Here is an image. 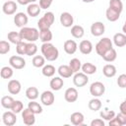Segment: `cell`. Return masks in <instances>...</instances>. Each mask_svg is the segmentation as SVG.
Listing matches in <instances>:
<instances>
[{"instance_id":"6da1fadb","label":"cell","mask_w":126,"mask_h":126,"mask_svg":"<svg viewBox=\"0 0 126 126\" xmlns=\"http://www.w3.org/2000/svg\"><path fill=\"white\" fill-rule=\"evenodd\" d=\"M41 53L47 61H55L59 56L58 49L51 42H44L41 45Z\"/></svg>"},{"instance_id":"7a4b0ae2","label":"cell","mask_w":126,"mask_h":126,"mask_svg":"<svg viewBox=\"0 0 126 126\" xmlns=\"http://www.w3.org/2000/svg\"><path fill=\"white\" fill-rule=\"evenodd\" d=\"M20 34L23 39L28 40L29 42H34L39 38V32L35 28L23 27L20 30Z\"/></svg>"},{"instance_id":"3957f363","label":"cell","mask_w":126,"mask_h":126,"mask_svg":"<svg viewBox=\"0 0 126 126\" xmlns=\"http://www.w3.org/2000/svg\"><path fill=\"white\" fill-rule=\"evenodd\" d=\"M54 23V14L52 12H46L37 22V27L39 30L50 29L52 24Z\"/></svg>"},{"instance_id":"277c9868","label":"cell","mask_w":126,"mask_h":126,"mask_svg":"<svg viewBox=\"0 0 126 126\" xmlns=\"http://www.w3.org/2000/svg\"><path fill=\"white\" fill-rule=\"evenodd\" d=\"M110 48H112V41L108 37H102L95 44V51L99 56H102Z\"/></svg>"},{"instance_id":"5b68a950","label":"cell","mask_w":126,"mask_h":126,"mask_svg":"<svg viewBox=\"0 0 126 126\" xmlns=\"http://www.w3.org/2000/svg\"><path fill=\"white\" fill-rule=\"evenodd\" d=\"M105 92V87L101 82H94L90 86V93L94 97L101 96Z\"/></svg>"},{"instance_id":"8992f818","label":"cell","mask_w":126,"mask_h":126,"mask_svg":"<svg viewBox=\"0 0 126 126\" xmlns=\"http://www.w3.org/2000/svg\"><path fill=\"white\" fill-rule=\"evenodd\" d=\"M34 113L28 107L23 109L22 111V118H23V122L24 124L28 125V126H32L35 123V117H34Z\"/></svg>"},{"instance_id":"52a82bcc","label":"cell","mask_w":126,"mask_h":126,"mask_svg":"<svg viewBox=\"0 0 126 126\" xmlns=\"http://www.w3.org/2000/svg\"><path fill=\"white\" fill-rule=\"evenodd\" d=\"M89 82V78H88V75L85 74L84 72H78V73H75L74 77H73V83L76 87H79V88H82L84 86H86Z\"/></svg>"},{"instance_id":"ba28073f","label":"cell","mask_w":126,"mask_h":126,"mask_svg":"<svg viewBox=\"0 0 126 126\" xmlns=\"http://www.w3.org/2000/svg\"><path fill=\"white\" fill-rule=\"evenodd\" d=\"M9 64H10V66L12 68L17 69V70H20V69H23L26 66V60L22 56L13 55L9 59Z\"/></svg>"},{"instance_id":"9c48e42d","label":"cell","mask_w":126,"mask_h":126,"mask_svg":"<svg viewBox=\"0 0 126 126\" xmlns=\"http://www.w3.org/2000/svg\"><path fill=\"white\" fill-rule=\"evenodd\" d=\"M54 100H55V96L51 91H44L40 94V101L45 106L52 105L54 103Z\"/></svg>"},{"instance_id":"30bf717a","label":"cell","mask_w":126,"mask_h":126,"mask_svg":"<svg viewBox=\"0 0 126 126\" xmlns=\"http://www.w3.org/2000/svg\"><path fill=\"white\" fill-rule=\"evenodd\" d=\"M2 120H3V123H4L6 126H13V125L17 122L16 113L13 112L12 110H11V111H6V112H4L3 115H2Z\"/></svg>"},{"instance_id":"8fae6325","label":"cell","mask_w":126,"mask_h":126,"mask_svg":"<svg viewBox=\"0 0 126 126\" xmlns=\"http://www.w3.org/2000/svg\"><path fill=\"white\" fill-rule=\"evenodd\" d=\"M17 9H18V6H17L16 2H14L12 0L6 1L3 4V6H2V11L6 15H13V14H15Z\"/></svg>"},{"instance_id":"7c38bea8","label":"cell","mask_w":126,"mask_h":126,"mask_svg":"<svg viewBox=\"0 0 126 126\" xmlns=\"http://www.w3.org/2000/svg\"><path fill=\"white\" fill-rule=\"evenodd\" d=\"M105 27L101 22H94L91 26V32L94 36H100L104 33Z\"/></svg>"},{"instance_id":"4fadbf2b","label":"cell","mask_w":126,"mask_h":126,"mask_svg":"<svg viewBox=\"0 0 126 126\" xmlns=\"http://www.w3.org/2000/svg\"><path fill=\"white\" fill-rule=\"evenodd\" d=\"M28 16L23 12H19L14 16V24L19 28L25 27L28 24Z\"/></svg>"},{"instance_id":"5bb4252c","label":"cell","mask_w":126,"mask_h":126,"mask_svg":"<svg viewBox=\"0 0 126 126\" xmlns=\"http://www.w3.org/2000/svg\"><path fill=\"white\" fill-rule=\"evenodd\" d=\"M74 23V18L73 16L68 13V12H63L60 15V24L65 27V28H70L71 26H73Z\"/></svg>"},{"instance_id":"9a60e30c","label":"cell","mask_w":126,"mask_h":126,"mask_svg":"<svg viewBox=\"0 0 126 126\" xmlns=\"http://www.w3.org/2000/svg\"><path fill=\"white\" fill-rule=\"evenodd\" d=\"M78 96H79L78 91L75 88H68L65 91L64 97H65V100L68 102H75L78 99Z\"/></svg>"},{"instance_id":"2e32d148","label":"cell","mask_w":126,"mask_h":126,"mask_svg":"<svg viewBox=\"0 0 126 126\" xmlns=\"http://www.w3.org/2000/svg\"><path fill=\"white\" fill-rule=\"evenodd\" d=\"M63 48H64V51L67 53V54H74L76 51H77V48H78V45H77V42L73 39H68L64 42V45H63Z\"/></svg>"},{"instance_id":"e0dca14e","label":"cell","mask_w":126,"mask_h":126,"mask_svg":"<svg viewBox=\"0 0 126 126\" xmlns=\"http://www.w3.org/2000/svg\"><path fill=\"white\" fill-rule=\"evenodd\" d=\"M22 86L18 80H10L8 83V91L11 94H18L21 92Z\"/></svg>"},{"instance_id":"ac0fdd59","label":"cell","mask_w":126,"mask_h":126,"mask_svg":"<svg viewBox=\"0 0 126 126\" xmlns=\"http://www.w3.org/2000/svg\"><path fill=\"white\" fill-rule=\"evenodd\" d=\"M79 49H80L82 54H85V55L90 54L93 51V43L88 39H84L80 42Z\"/></svg>"},{"instance_id":"d6986e66","label":"cell","mask_w":126,"mask_h":126,"mask_svg":"<svg viewBox=\"0 0 126 126\" xmlns=\"http://www.w3.org/2000/svg\"><path fill=\"white\" fill-rule=\"evenodd\" d=\"M70 120H71V123L75 126H80V125H83L84 124V120H85V117H84V114L82 112H74L71 114L70 116Z\"/></svg>"},{"instance_id":"ffe728a7","label":"cell","mask_w":126,"mask_h":126,"mask_svg":"<svg viewBox=\"0 0 126 126\" xmlns=\"http://www.w3.org/2000/svg\"><path fill=\"white\" fill-rule=\"evenodd\" d=\"M57 72L59 74V76L61 78H70L74 72L72 71V69L70 68L69 65H61L59 66V68L57 69Z\"/></svg>"},{"instance_id":"44dd1931","label":"cell","mask_w":126,"mask_h":126,"mask_svg":"<svg viewBox=\"0 0 126 126\" xmlns=\"http://www.w3.org/2000/svg\"><path fill=\"white\" fill-rule=\"evenodd\" d=\"M113 43L117 47H122L126 45V34L122 32H117L113 35Z\"/></svg>"},{"instance_id":"7402d4cb","label":"cell","mask_w":126,"mask_h":126,"mask_svg":"<svg viewBox=\"0 0 126 126\" xmlns=\"http://www.w3.org/2000/svg\"><path fill=\"white\" fill-rule=\"evenodd\" d=\"M64 85V81L61 77H54L53 79L50 80V83H49V86L51 88L52 91H59L62 89Z\"/></svg>"},{"instance_id":"603a6c76","label":"cell","mask_w":126,"mask_h":126,"mask_svg":"<svg viewBox=\"0 0 126 126\" xmlns=\"http://www.w3.org/2000/svg\"><path fill=\"white\" fill-rule=\"evenodd\" d=\"M40 10H41V7L39 5H37V4H35V3H31L27 7V13L31 17L38 16L39 13H40Z\"/></svg>"},{"instance_id":"cb8c5ba5","label":"cell","mask_w":126,"mask_h":126,"mask_svg":"<svg viewBox=\"0 0 126 126\" xmlns=\"http://www.w3.org/2000/svg\"><path fill=\"white\" fill-rule=\"evenodd\" d=\"M39 39L44 42H50L52 39V32L49 29L39 30Z\"/></svg>"},{"instance_id":"d4e9b609","label":"cell","mask_w":126,"mask_h":126,"mask_svg":"<svg viewBox=\"0 0 126 126\" xmlns=\"http://www.w3.org/2000/svg\"><path fill=\"white\" fill-rule=\"evenodd\" d=\"M102 73L107 78H112L116 75V67L112 64H106L103 66Z\"/></svg>"},{"instance_id":"484cf974","label":"cell","mask_w":126,"mask_h":126,"mask_svg":"<svg viewBox=\"0 0 126 126\" xmlns=\"http://www.w3.org/2000/svg\"><path fill=\"white\" fill-rule=\"evenodd\" d=\"M71 34L75 37V38H81L84 36L85 34V31H84V28L82 26H79V25H75L71 28Z\"/></svg>"},{"instance_id":"4316f807","label":"cell","mask_w":126,"mask_h":126,"mask_svg":"<svg viewBox=\"0 0 126 126\" xmlns=\"http://www.w3.org/2000/svg\"><path fill=\"white\" fill-rule=\"evenodd\" d=\"M7 38L11 43H14V44H18L21 41H23V38L20 32H10L7 34Z\"/></svg>"},{"instance_id":"83f0119b","label":"cell","mask_w":126,"mask_h":126,"mask_svg":"<svg viewBox=\"0 0 126 126\" xmlns=\"http://www.w3.org/2000/svg\"><path fill=\"white\" fill-rule=\"evenodd\" d=\"M101 57H102L103 60L106 61V62H113V61L116 59V57H117L116 50L112 47V48H110L109 50H107Z\"/></svg>"},{"instance_id":"f1b7e54d","label":"cell","mask_w":126,"mask_h":126,"mask_svg":"<svg viewBox=\"0 0 126 126\" xmlns=\"http://www.w3.org/2000/svg\"><path fill=\"white\" fill-rule=\"evenodd\" d=\"M38 94H39L38 90L35 87H30L26 91V96L30 100H35L38 97Z\"/></svg>"},{"instance_id":"f546056e","label":"cell","mask_w":126,"mask_h":126,"mask_svg":"<svg viewBox=\"0 0 126 126\" xmlns=\"http://www.w3.org/2000/svg\"><path fill=\"white\" fill-rule=\"evenodd\" d=\"M105 16H106V19H107L108 21H110V22H115V21H117V20L119 19L120 13H118V12H116V11H114L113 9H111V8L108 7V8L106 9Z\"/></svg>"},{"instance_id":"4dcf8cb0","label":"cell","mask_w":126,"mask_h":126,"mask_svg":"<svg viewBox=\"0 0 126 126\" xmlns=\"http://www.w3.org/2000/svg\"><path fill=\"white\" fill-rule=\"evenodd\" d=\"M82 71L87 75H93L96 72V66L90 62H87L82 65Z\"/></svg>"},{"instance_id":"1f68e13d","label":"cell","mask_w":126,"mask_h":126,"mask_svg":"<svg viewBox=\"0 0 126 126\" xmlns=\"http://www.w3.org/2000/svg\"><path fill=\"white\" fill-rule=\"evenodd\" d=\"M89 108L93 111H97L101 108V101L99 98L97 97H94V98H92L90 101H89V104H88Z\"/></svg>"},{"instance_id":"d6a6232c","label":"cell","mask_w":126,"mask_h":126,"mask_svg":"<svg viewBox=\"0 0 126 126\" xmlns=\"http://www.w3.org/2000/svg\"><path fill=\"white\" fill-rule=\"evenodd\" d=\"M45 60L46 59L44 58V56H42V55H35V56H33V58L32 60V65L35 68H40V67L44 66Z\"/></svg>"},{"instance_id":"836d02e7","label":"cell","mask_w":126,"mask_h":126,"mask_svg":"<svg viewBox=\"0 0 126 126\" xmlns=\"http://www.w3.org/2000/svg\"><path fill=\"white\" fill-rule=\"evenodd\" d=\"M69 66L74 73H78L82 69V63L78 58H73L69 62Z\"/></svg>"},{"instance_id":"e575fe53","label":"cell","mask_w":126,"mask_h":126,"mask_svg":"<svg viewBox=\"0 0 126 126\" xmlns=\"http://www.w3.org/2000/svg\"><path fill=\"white\" fill-rule=\"evenodd\" d=\"M42 75L45 76V77H52L54 76L55 74V67L51 64H47V65H44L42 67V71H41Z\"/></svg>"},{"instance_id":"d590c367","label":"cell","mask_w":126,"mask_h":126,"mask_svg":"<svg viewBox=\"0 0 126 126\" xmlns=\"http://www.w3.org/2000/svg\"><path fill=\"white\" fill-rule=\"evenodd\" d=\"M28 107H29L34 114H40V113L42 112V107H41V105H40L38 102L34 101V100H31V101L29 102V104H28Z\"/></svg>"},{"instance_id":"8d00e7d4","label":"cell","mask_w":126,"mask_h":126,"mask_svg":"<svg viewBox=\"0 0 126 126\" xmlns=\"http://www.w3.org/2000/svg\"><path fill=\"white\" fill-rule=\"evenodd\" d=\"M109 8L118 13H121L123 10V3L121 0H109Z\"/></svg>"},{"instance_id":"74e56055","label":"cell","mask_w":126,"mask_h":126,"mask_svg":"<svg viewBox=\"0 0 126 126\" xmlns=\"http://www.w3.org/2000/svg\"><path fill=\"white\" fill-rule=\"evenodd\" d=\"M15 99L10 96V95H5L1 98V105L4 107V108H7V109H11L13 103H14Z\"/></svg>"},{"instance_id":"f35d334b","label":"cell","mask_w":126,"mask_h":126,"mask_svg":"<svg viewBox=\"0 0 126 126\" xmlns=\"http://www.w3.org/2000/svg\"><path fill=\"white\" fill-rule=\"evenodd\" d=\"M13 69L12 67H9V66H4L1 68V71H0V75H1V78L2 79H10L12 76H13Z\"/></svg>"},{"instance_id":"ab89813d","label":"cell","mask_w":126,"mask_h":126,"mask_svg":"<svg viewBox=\"0 0 126 126\" xmlns=\"http://www.w3.org/2000/svg\"><path fill=\"white\" fill-rule=\"evenodd\" d=\"M115 112L113 111V110H109V109H107V108H105L104 110H101L100 112H99V116L102 118V119H104V120H111L112 118H114L115 117Z\"/></svg>"},{"instance_id":"60d3db41","label":"cell","mask_w":126,"mask_h":126,"mask_svg":"<svg viewBox=\"0 0 126 126\" xmlns=\"http://www.w3.org/2000/svg\"><path fill=\"white\" fill-rule=\"evenodd\" d=\"M37 52V46L34 42H27V55L32 56Z\"/></svg>"},{"instance_id":"b9f144b4","label":"cell","mask_w":126,"mask_h":126,"mask_svg":"<svg viewBox=\"0 0 126 126\" xmlns=\"http://www.w3.org/2000/svg\"><path fill=\"white\" fill-rule=\"evenodd\" d=\"M16 51L19 55H27V42L21 41L16 44Z\"/></svg>"},{"instance_id":"7bdbcfd3","label":"cell","mask_w":126,"mask_h":126,"mask_svg":"<svg viewBox=\"0 0 126 126\" xmlns=\"http://www.w3.org/2000/svg\"><path fill=\"white\" fill-rule=\"evenodd\" d=\"M23 109H24V104H23V102L21 100H15L13 105H12V107H11V110L13 112H15L16 114L22 112Z\"/></svg>"},{"instance_id":"ee69618b","label":"cell","mask_w":126,"mask_h":126,"mask_svg":"<svg viewBox=\"0 0 126 126\" xmlns=\"http://www.w3.org/2000/svg\"><path fill=\"white\" fill-rule=\"evenodd\" d=\"M10 51V44L6 40H1L0 41V54L4 55Z\"/></svg>"},{"instance_id":"f6af8a7d","label":"cell","mask_w":126,"mask_h":126,"mask_svg":"<svg viewBox=\"0 0 126 126\" xmlns=\"http://www.w3.org/2000/svg\"><path fill=\"white\" fill-rule=\"evenodd\" d=\"M117 85L119 88H126V74H121L117 79Z\"/></svg>"},{"instance_id":"bcb514c9","label":"cell","mask_w":126,"mask_h":126,"mask_svg":"<svg viewBox=\"0 0 126 126\" xmlns=\"http://www.w3.org/2000/svg\"><path fill=\"white\" fill-rule=\"evenodd\" d=\"M115 117L117 118V120L119 121V123L121 124V126H123V125H126V113H124V112H119L118 114H116L115 115Z\"/></svg>"},{"instance_id":"7dc6e473","label":"cell","mask_w":126,"mask_h":126,"mask_svg":"<svg viewBox=\"0 0 126 126\" xmlns=\"http://www.w3.org/2000/svg\"><path fill=\"white\" fill-rule=\"evenodd\" d=\"M53 0H39V6L41 9H47L51 6Z\"/></svg>"},{"instance_id":"c3c4849f","label":"cell","mask_w":126,"mask_h":126,"mask_svg":"<svg viewBox=\"0 0 126 126\" xmlns=\"http://www.w3.org/2000/svg\"><path fill=\"white\" fill-rule=\"evenodd\" d=\"M91 126H104V121L102 119H100V118L94 119L91 122Z\"/></svg>"},{"instance_id":"681fc988","label":"cell","mask_w":126,"mask_h":126,"mask_svg":"<svg viewBox=\"0 0 126 126\" xmlns=\"http://www.w3.org/2000/svg\"><path fill=\"white\" fill-rule=\"evenodd\" d=\"M109 126H121V124L119 123V121L117 120V118L114 117L111 120H109Z\"/></svg>"},{"instance_id":"f907efd6","label":"cell","mask_w":126,"mask_h":126,"mask_svg":"<svg viewBox=\"0 0 126 126\" xmlns=\"http://www.w3.org/2000/svg\"><path fill=\"white\" fill-rule=\"evenodd\" d=\"M119 109H120L121 112L126 113V98L124 99L123 102H121V104H120V106H119Z\"/></svg>"},{"instance_id":"816d5d0a","label":"cell","mask_w":126,"mask_h":126,"mask_svg":"<svg viewBox=\"0 0 126 126\" xmlns=\"http://www.w3.org/2000/svg\"><path fill=\"white\" fill-rule=\"evenodd\" d=\"M17 2L21 5H28L29 3H31L30 0H17Z\"/></svg>"},{"instance_id":"f5cc1de1","label":"cell","mask_w":126,"mask_h":126,"mask_svg":"<svg viewBox=\"0 0 126 126\" xmlns=\"http://www.w3.org/2000/svg\"><path fill=\"white\" fill-rule=\"evenodd\" d=\"M122 32H123V33L126 34V21H125V23H124V25L122 27Z\"/></svg>"},{"instance_id":"db71d44e","label":"cell","mask_w":126,"mask_h":126,"mask_svg":"<svg viewBox=\"0 0 126 126\" xmlns=\"http://www.w3.org/2000/svg\"><path fill=\"white\" fill-rule=\"evenodd\" d=\"M84 3H92V2H94V0H82Z\"/></svg>"},{"instance_id":"11a10c76","label":"cell","mask_w":126,"mask_h":126,"mask_svg":"<svg viewBox=\"0 0 126 126\" xmlns=\"http://www.w3.org/2000/svg\"><path fill=\"white\" fill-rule=\"evenodd\" d=\"M35 1H37V0H30V2H31V3H34Z\"/></svg>"},{"instance_id":"9f6ffc18","label":"cell","mask_w":126,"mask_h":126,"mask_svg":"<svg viewBox=\"0 0 126 126\" xmlns=\"http://www.w3.org/2000/svg\"><path fill=\"white\" fill-rule=\"evenodd\" d=\"M7 1H9V0H7Z\"/></svg>"}]
</instances>
